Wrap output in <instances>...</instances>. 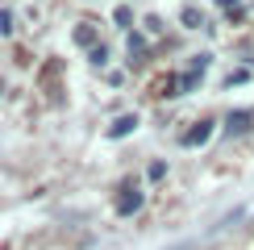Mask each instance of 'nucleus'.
Returning a JSON list of instances; mask_svg holds the SVG:
<instances>
[{
	"mask_svg": "<svg viewBox=\"0 0 254 250\" xmlns=\"http://www.w3.org/2000/svg\"><path fill=\"white\" fill-rule=\"evenodd\" d=\"M250 121H254L250 113H246V109H238V113H229V121H225V125H229L234 133H246V129H250Z\"/></svg>",
	"mask_w": 254,
	"mask_h": 250,
	"instance_id": "20e7f679",
	"label": "nucleus"
},
{
	"mask_svg": "<svg viewBox=\"0 0 254 250\" xmlns=\"http://www.w3.org/2000/svg\"><path fill=\"white\" fill-rule=\"evenodd\" d=\"M137 129V117H133V113H125V117H117V121H113V138H125V133H133Z\"/></svg>",
	"mask_w": 254,
	"mask_h": 250,
	"instance_id": "7ed1b4c3",
	"label": "nucleus"
},
{
	"mask_svg": "<svg viewBox=\"0 0 254 250\" xmlns=\"http://www.w3.org/2000/svg\"><path fill=\"white\" fill-rule=\"evenodd\" d=\"M92 62H96V67H104V62H109V50H104V46H92Z\"/></svg>",
	"mask_w": 254,
	"mask_h": 250,
	"instance_id": "9d476101",
	"label": "nucleus"
},
{
	"mask_svg": "<svg viewBox=\"0 0 254 250\" xmlns=\"http://www.w3.org/2000/svg\"><path fill=\"white\" fill-rule=\"evenodd\" d=\"M142 55H146V42L133 34V38H129V62H142Z\"/></svg>",
	"mask_w": 254,
	"mask_h": 250,
	"instance_id": "0eeeda50",
	"label": "nucleus"
},
{
	"mask_svg": "<svg viewBox=\"0 0 254 250\" xmlns=\"http://www.w3.org/2000/svg\"><path fill=\"white\" fill-rule=\"evenodd\" d=\"M137 208H142V188H137V180H129V184H121L117 213H121V217H129V213H137Z\"/></svg>",
	"mask_w": 254,
	"mask_h": 250,
	"instance_id": "f257e3e1",
	"label": "nucleus"
},
{
	"mask_svg": "<svg viewBox=\"0 0 254 250\" xmlns=\"http://www.w3.org/2000/svg\"><path fill=\"white\" fill-rule=\"evenodd\" d=\"M113 21H117V25H129L133 13H129V8H117V13H113Z\"/></svg>",
	"mask_w": 254,
	"mask_h": 250,
	"instance_id": "9b49d317",
	"label": "nucleus"
},
{
	"mask_svg": "<svg viewBox=\"0 0 254 250\" xmlns=\"http://www.w3.org/2000/svg\"><path fill=\"white\" fill-rule=\"evenodd\" d=\"M208 138H213V121L204 117V121H196V129H188V133H184V146H204Z\"/></svg>",
	"mask_w": 254,
	"mask_h": 250,
	"instance_id": "f03ea898",
	"label": "nucleus"
},
{
	"mask_svg": "<svg viewBox=\"0 0 254 250\" xmlns=\"http://www.w3.org/2000/svg\"><path fill=\"white\" fill-rule=\"evenodd\" d=\"M0 34H13V13H8V8H0Z\"/></svg>",
	"mask_w": 254,
	"mask_h": 250,
	"instance_id": "1a4fd4ad",
	"label": "nucleus"
},
{
	"mask_svg": "<svg viewBox=\"0 0 254 250\" xmlns=\"http://www.w3.org/2000/svg\"><path fill=\"white\" fill-rule=\"evenodd\" d=\"M75 42H79V46H96V25H92V21H83V25L75 29Z\"/></svg>",
	"mask_w": 254,
	"mask_h": 250,
	"instance_id": "39448f33",
	"label": "nucleus"
},
{
	"mask_svg": "<svg viewBox=\"0 0 254 250\" xmlns=\"http://www.w3.org/2000/svg\"><path fill=\"white\" fill-rule=\"evenodd\" d=\"M158 96H179V79H175V75H167L163 83H158Z\"/></svg>",
	"mask_w": 254,
	"mask_h": 250,
	"instance_id": "6e6552de",
	"label": "nucleus"
},
{
	"mask_svg": "<svg viewBox=\"0 0 254 250\" xmlns=\"http://www.w3.org/2000/svg\"><path fill=\"white\" fill-rule=\"evenodd\" d=\"M179 21H184L188 29H200V25H204V13H200V8H192V4H188L184 13H179Z\"/></svg>",
	"mask_w": 254,
	"mask_h": 250,
	"instance_id": "423d86ee",
	"label": "nucleus"
}]
</instances>
